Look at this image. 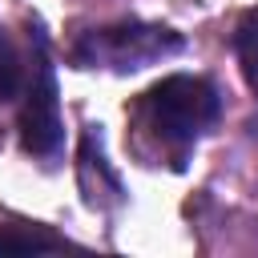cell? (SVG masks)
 Wrapping results in <instances>:
<instances>
[{
  "label": "cell",
  "instance_id": "1",
  "mask_svg": "<svg viewBox=\"0 0 258 258\" xmlns=\"http://www.w3.org/2000/svg\"><path fill=\"white\" fill-rule=\"evenodd\" d=\"M222 113V97L218 89L206 81V77H194V73H173V77H161L157 85H149L137 105H133V121L141 133H149L161 153L173 157V165L181 169L185 165V153L189 145L214 129Z\"/></svg>",
  "mask_w": 258,
  "mask_h": 258
},
{
  "label": "cell",
  "instance_id": "2",
  "mask_svg": "<svg viewBox=\"0 0 258 258\" xmlns=\"http://www.w3.org/2000/svg\"><path fill=\"white\" fill-rule=\"evenodd\" d=\"M181 32L165 24H145V20H121L85 32L73 44V64L81 69H113V73H133L153 60H165L181 52Z\"/></svg>",
  "mask_w": 258,
  "mask_h": 258
},
{
  "label": "cell",
  "instance_id": "3",
  "mask_svg": "<svg viewBox=\"0 0 258 258\" xmlns=\"http://www.w3.org/2000/svg\"><path fill=\"white\" fill-rule=\"evenodd\" d=\"M32 69H28V85L20 93V113H16V129H20V145L32 157H56L60 141H64V125H60V93H56V73L48 60V44L44 32L32 28Z\"/></svg>",
  "mask_w": 258,
  "mask_h": 258
},
{
  "label": "cell",
  "instance_id": "4",
  "mask_svg": "<svg viewBox=\"0 0 258 258\" xmlns=\"http://www.w3.org/2000/svg\"><path fill=\"white\" fill-rule=\"evenodd\" d=\"M77 177H81V189H85V202L93 210H113L121 206V177L109 169L105 153H101V133L85 129L81 133V153H77Z\"/></svg>",
  "mask_w": 258,
  "mask_h": 258
},
{
  "label": "cell",
  "instance_id": "5",
  "mask_svg": "<svg viewBox=\"0 0 258 258\" xmlns=\"http://www.w3.org/2000/svg\"><path fill=\"white\" fill-rule=\"evenodd\" d=\"M64 246L73 242L52 234L48 226H28V222L0 226V254H36V250H64Z\"/></svg>",
  "mask_w": 258,
  "mask_h": 258
},
{
  "label": "cell",
  "instance_id": "6",
  "mask_svg": "<svg viewBox=\"0 0 258 258\" xmlns=\"http://www.w3.org/2000/svg\"><path fill=\"white\" fill-rule=\"evenodd\" d=\"M28 69H32V52L24 56L12 44V36L0 28V101H20L28 85Z\"/></svg>",
  "mask_w": 258,
  "mask_h": 258
},
{
  "label": "cell",
  "instance_id": "7",
  "mask_svg": "<svg viewBox=\"0 0 258 258\" xmlns=\"http://www.w3.org/2000/svg\"><path fill=\"white\" fill-rule=\"evenodd\" d=\"M234 52L242 64V77L250 85V93L258 97V8H246L238 28H234Z\"/></svg>",
  "mask_w": 258,
  "mask_h": 258
}]
</instances>
